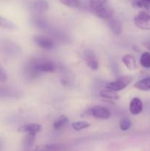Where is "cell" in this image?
I'll return each instance as SVG.
<instances>
[{
  "label": "cell",
  "instance_id": "obj_1",
  "mask_svg": "<svg viewBox=\"0 0 150 151\" xmlns=\"http://www.w3.org/2000/svg\"><path fill=\"white\" fill-rule=\"evenodd\" d=\"M32 66L39 72H54L57 66L54 62L46 59H33L30 60Z\"/></svg>",
  "mask_w": 150,
  "mask_h": 151
},
{
  "label": "cell",
  "instance_id": "obj_2",
  "mask_svg": "<svg viewBox=\"0 0 150 151\" xmlns=\"http://www.w3.org/2000/svg\"><path fill=\"white\" fill-rule=\"evenodd\" d=\"M132 81H133V77L125 75V76L120 77L113 82L108 83L106 85V87L107 88L113 90L115 91H121L124 89L126 86H128Z\"/></svg>",
  "mask_w": 150,
  "mask_h": 151
},
{
  "label": "cell",
  "instance_id": "obj_3",
  "mask_svg": "<svg viewBox=\"0 0 150 151\" xmlns=\"http://www.w3.org/2000/svg\"><path fill=\"white\" fill-rule=\"evenodd\" d=\"M33 41L35 44L40 48L45 50H51L55 47V43L48 36L42 35H37L33 37Z\"/></svg>",
  "mask_w": 150,
  "mask_h": 151
},
{
  "label": "cell",
  "instance_id": "obj_4",
  "mask_svg": "<svg viewBox=\"0 0 150 151\" xmlns=\"http://www.w3.org/2000/svg\"><path fill=\"white\" fill-rule=\"evenodd\" d=\"M88 115L94 116L96 119H107L111 116L110 111L105 107L100 106H95L90 109L86 112Z\"/></svg>",
  "mask_w": 150,
  "mask_h": 151
},
{
  "label": "cell",
  "instance_id": "obj_5",
  "mask_svg": "<svg viewBox=\"0 0 150 151\" xmlns=\"http://www.w3.org/2000/svg\"><path fill=\"white\" fill-rule=\"evenodd\" d=\"M137 27L145 30H150V15L146 12H140L134 19Z\"/></svg>",
  "mask_w": 150,
  "mask_h": 151
},
{
  "label": "cell",
  "instance_id": "obj_6",
  "mask_svg": "<svg viewBox=\"0 0 150 151\" xmlns=\"http://www.w3.org/2000/svg\"><path fill=\"white\" fill-rule=\"evenodd\" d=\"M84 58L88 67L94 71L99 69V60L93 50H86L84 53Z\"/></svg>",
  "mask_w": 150,
  "mask_h": 151
},
{
  "label": "cell",
  "instance_id": "obj_7",
  "mask_svg": "<svg viewBox=\"0 0 150 151\" xmlns=\"http://www.w3.org/2000/svg\"><path fill=\"white\" fill-rule=\"evenodd\" d=\"M41 129H42V127L39 124L29 123L20 126L19 129H18V131L21 133L35 134L36 135L38 133H39L41 131Z\"/></svg>",
  "mask_w": 150,
  "mask_h": 151
},
{
  "label": "cell",
  "instance_id": "obj_8",
  "mask_svg": "<svg viewBox=\"0 0 150 151\" xmlns=\"http://www.w3.org/2000/svg\"><path fill=\"white\" fill-rule=\"evenodd\" d=\"M108 20V25L110 29H111L112 32L115 35H120L122 32V24L121 21L118 18L112 16Z\"/></svg>",
  "mask_w": 150,
  "mask_h": 151
},
{
  "label": "cell",
  "instance_id": "obj_9",
  "mask_svg": "<svg viewBox=\"0 0 150 151\" xmlns=\"http://www.w3.org/2000/svg\"><path fill=\"white\" fill-rule=\"evenodd\" d=\"M97 17L102 19H109L112 17L113 15V10L112 7H110L108 4L106 3L103 6H101L100 8L94 12Z\"/></svg>",
  "mask_w": 150,
  "mask_h": 151
},
{
  "label": "cell",
  "instance_id": "obj_10",
  "mask_svg": "<svg viewBox=\"0 0 150 151\" xmlns=\"http://www.w3.org/2000/svg\"><path fill=\"white\" fill-rule=\"evenodd\" d=\"M129 111L133 115H138L143 111V103L138 97H134L129 103Z\"/></svg>",
  "mask_w": 150,
  "mask_h": 151
},
{
  "label": "cell",
  "instance_id": "obj_11",
  "mask_svg": "<svg viewBox=\"0 0 150 151\" xmlns=\"http://www.w3.org/2000/svg\"><path fill=\"white\" fill-rule=\"evenodd\" d=\"M122 61L124 63L126 67L129 70H135L137 69V63L135 58L132 55H125L122 58Z\"/></svg>",
  "mask_w": 150,
  "mask_h": 151
},
{
  "label": "cell",
  "instance_id": "obj_12",
  "mask_svg": "<svg viewBox=\"0 0 150 151\" xmlns=\"http://www.w3.org/2000/svg\"><path fill=\"white\" fill-rule=\"evenodd\" d=\"M134 87L137 89L141 90V91H150V77L144 78L141 81H138L134 85Z\"/></svg>",
  "mask_w": 150,
  "mask_h": 151
},
{
  "label": "cell",
  "instance_id": "obj_13",
  "mask_svg": "<svg viewBox=\"0 0 150 151\" xmlns=\"http://www.w3.org/2000/svg\"><path fill=\"white\" fill-rule=\"evenodd\" d=\"M34 9L39 13H44L49 9V3L44 0H38L33 4Z\"/></svg>",
  "mask_w": 150,
  "mask_h": 151
},
{
  "label": "cell",
  "instance_id": "obj_14",
  "mask_svg": "<svg viewBox=\"0 0 150 151\" xmlns=\"http://www.w3.org/2000/svg\"><path fill=\"white\" fill-rule=\"evenodd\" d=\"M0 28L9 29V30H13V29H16V25L11 21L0 16Z\"/></svg>",
  "mask_w": 150,
  "mask_h": 151
},
{
  "label": "cell",
  "instance_id": "obj_15",
  "mask_svg": "<svg viewBox=\"0 0 150 151\" xmlns=\"http://www.w3.org/2000/svg\"><path fill=\"white\" fill-rule=\"evenodd\" d=\"M99 94L101 97H104V98L112 99V100H118L119 98V94L116 93V91L109 89V88L101 90Z\"/></svg>",
  "mask_w": 150,
  "mask_h": 151
},
{
  "label": "cell",
  "instance_id": "obj_16",
  "mask_svg": "<svg viewBox=\"0 0 150 151\" xmlns=\"http://www.w3.org/2000/svg\"><path fill=\"white\" fill-rule=\"evenodd\" d=\"M69 122V119H68L67 116H60L57 120L54 121V122L53 123V128L55 130H59L60 128H62L63 127H64L65 125L67 124V122Z\"/></svg>",
  "mask_w": 150,
  "mask_h": 151
},
{
  "label": "cell",
  "instance_id": "obj_17",
  "mask_svg": "<svg viewBox=\"0 0 150 151\" xmlns=\"http://www.w3.org/2000/svg\"><path fill=\"white\" fill-rule=\"evenodd\" d=\"M35 134H26V136L25 137L24 139L23 145L24 147L26 150L30 148L33 145L34 142H35Z\"/></svg>",
  "mask_w": 150,
  "mask_h": 151
},
{
  "label": "cell",
  "instance_id": "obj_18",
  "mask_svg": "<svg viewBox=\"0 0 150 151\" xmlns=\"http://www.w3.org/2000/svg\"><path fill=\"white\" fill-rule=\"evenodd\" d=\"M140 63L143 67L150 68V52H145L141 55Z\"/></svg>",
  "mask_w": 150,
  "mask_h": 151
},
{
  "label": "cell",
  "instance_id": "obj_19",
  "mask_svg": "<svg viewBox=\"0 0 150 151\" xmlns=\"http://www.w3.org/2000/svg\"><path fill=\"white\" fill-rule=\"evenodd\" d=\"M16 92L12 89L5 87L0 86V98H8L14 97Z\"/></svg>",
  "mask_w": 150,
  "mask_h": 151
},
{
  "label": "cell",
  "instance_id": "obj_20",
  "mask_svg": "<svg viewBox=\"0 0 150 151\" xmlns=\"http://www.w3.org/2000/svg\"><path fill=\"white\" fill-rule=\"evenodd\" d=\"M90 125H91L85 121H77V122H74L71 124L72 128L77 131L89 128Z\"/></svg>",
  "mask_w": 150,
  "mask_h": 151
},
{
  "label": "cell",
  "instance_id": "obj_21",
  "mask_svg": "<svg viewBox=\"0 0 150 151\" xmlns=\"http://www.w3.org/2000/svg\"><path fill=\"white\" fill-rule=\"evenodd\" d=\"M60 146L57 145H44L38 146L35 151H57L60 149Z\"/></svg>",
  "mask_w": 150,
  "mask_h": 151
},
{
  "label": "cell",
  "instance_id": "obj_22",
  "mask_svg": "<svg viewBox=\"0 0 150 151\" xmlns=\"http://www.w3.org/2000/svg\"><path fill=\"white\" fill-rule=\"evenodd\" d=\"M108 0H91L90 1V7L91 10L95 12L99 8L105 4Z\"/></svg>",
  "mask_w": 150,
  "mask_h": 151
},
{
  "label": "cell",
  "instance_id": "obj_23",
  "mask_svg": "<svg viewBox=\"0 0 150 151\" xmlns=\"http://www.w3.org/2000/svg\"><path fill=\"white\" fill-rule=\"evenodd\" d=\"M132 6H133L135 8L137 9H141V10H146V12H150V4H146L145 2H143V1H134L132 2Z\"/></svg>",
  "mask_w": 150,
  "mask_h": 151
},
{
  "label": "cell",
  "instance_id": "obj_24",
  "mask_svg": "<svg viewBox=\"0 0 150 151\" xmlns=\"http://www.w3.org/2000/svg\"><path fill=\"white\" fill-rule=\"evenodd\" d=\"M132 122H131L130 119L127 117H124L121 119L120 123H119V126L121 131H126L130 128Z\"/></svg>",
  "mask_w": 150,
  "mask_h": 151
},
{
  "label": "cell",
  "instance_id": "obj_25",
  "mask_svg": "<svg viewBox=\"0 0 150 151\" xmlns=\"http://www.w3.org/2000/svg\"><path fill=\"white\" fill-rule=\"evenodd\" d=\"M62 4L71 8H77L80 6L81 3L79 0H60Z\"/></svg>",
  "mask_w": 150,
  "mask_h": 151
},
{
  "label": "cell",
  "instance_id": "obj_26",
  "mask_svg": "<svg viewBox=\"0 0 150 151\" xmlns=\"http://www.w3.org/2000/svg\"><path fill=\"white\" fill-rule=\"evenodd\" d=\"M7 81V75L4 69L0 66V82H6Z\"/></svg>",
  "mask_w": 150,
  "mask_h": 151
},
{
  "label": "cell",
  "instance_id": "obj_27",
  "mask_svg": "<svg viewBox=\"0 0 150 151\" xmlns=\"http://www.w3.org/2000/svg\"><path fill=\"white\" fill-rule=\"evenodd\" d=\"M143 44H144V46L147 50H149L150 51V41H145Z\"/></svg>",
  "mask_w": 150,
  "mask_h": 151
},
{
  "label": "cell",
  "instance_id": "obj_28",
  "mask_svg": "<svg viewBox=\"0 0 150 151\" xmlns=\"http://www.w3.org/2000/svg\"><path fill=\"white\" fill-rule=\"evenodd\" d=\"M140 1H143V2L146 3V4H150V0H140Z\"/></svg>",
  "mask_w": 150,
  "mask_h": 151
},
{
  "label": "cell",
  "instance_id": "obj_29",
  "mask_svg": "<svg viewBox=\"0 0 150 151\" xmlns=\"http://www.w3.org/2000/svg\"><path fill=\"white\" fill-rule=\"evenodd\" d=\"M1 147H2V142H1V139H0V150H1Z\"/></svg>",
  "mask_w": 150,
  "mask_h": 151
}]
</instances>
